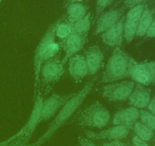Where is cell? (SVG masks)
Instances as JSON below:
<instances>
[{
  "label": "cell",
  "mask_w": 155,
  "mask_h": 146,
  "mask_svg": "<svg viewBox=\"0 0 155 146\" xmlns=\"http://www.w3.org/2000/svg\"><path fill=\"white\" fill-rule=\"evenodd\" d=\"M95 78H93L92 81H89L80 91L78 92H75V94L64 105L58 113L57 116L54 120V121L50 124L48 130L33 144L36 146H41L45 141L49 139L51 135L59 129L61 126H63L65 122L68 121L71 116L76 112L77 109L80 107L85 99L86 98L88 94L92 91L94 86Z\"/></svg>",
  "instance_id": "cell-1"
},
{
  "label": "cell",
  "mask_w": 155,
  "mask_h": 146,
  "mask_svg": "<svg viewBox=\"0 0 155 146\" xmlns=\"http://www.w3.org/2000/svg\"><path fill=\"white\" fill-rule=\"evenodd\" d=\"M130 57L119 47H116L107 61L100 82H115L130 77Z\"/></svg>",
  "instance_id": "cell-2"
},
{
  "label": "cell",
  "mask_w": 155,
  "mask_h": 146,
  "mask_svg": "<svg viewBox=\"0 0 155 146\" xmlns=\"http://www.w3.org/2000/svg\"><path fill=\"white\" fill-rule=\"evenodd\" d=\"M110 120V114L108 109L99 101H96L77 114L72 122L79 126L100 129L107 126Z\"/></svg>",
  "instance_id": "cell-3"
},
{
  "label": "cell",
  "mask_w": 155,
  "mask_h": 146,
  "mask_svg": "<svg viewBox=\"0 0 155 146\" xmlns=\"http://www.w3.org/2000/svg\"><path fill=\"white\" fill-rule=\"evenodd\" d=\"M42 103H43V98L41 94L40 90H38L37 94L36 95L34 106H33L30 119L28 120L27 123L24 125V127L19 132L1 143L2 144H8V143H16V144H28L36 126L41 123Z\"/></svg>",
  "instance_id": "cell-4"
},
{
  "label": "cell",
  "mask_w": 155,
  "mask_h": 146,
  "mask_svg": "<svg viewBox=\"0 0 155 146\" xmlns=\"http://www.w3.org/2000/svg\"><path fill=\"white\" fill-rule=\"evenodd\" d=\"M61 59L58 56L43 62L39 75V83L42 89L47 91L61 79L64 72V67Z\"/></svg>",
  "instance_id": "cell-5"
},
{
  "label": "cell",
  "mask_w": 155,
  "mask_h": 146,
  "mask_svg": "<svg viewBox=\"0 0 155 146\" xmlns=\"http://www.w3.org/2000/svg\"><path fill=\"white\" fill-rule=\"evenodd\" d=\"M60 19L53 23L49 28L47 30L43 37L41 40L40 43L36 48L34 55V75H35V85H34V97L37 94V90L39 88V75H40L41 67L44 62L45 53L50 44L54 42L55 40V29L58 24Z\"/></svg>",
  "instance_id": "cell-6"
},
{
  "label": "cell",
  "mask_w": 155,
  "mask_h": 146,
  "mask_svg": "<svg viewBox=\"0 0 155 146\" xmlns=\"http://www.w3.org/2000/svg\"><path fill=\"white\" fill-rule=\"evenodd\" d=\"M134 87L132 81L113 82L103 87L102 96L110 101H124L130 97Z\"/></svg>",
  "instance_id": "cell-7"
},
{
  "label": "cell",
  "mask_w": 155,
  "mask_h": 146,
  "mask_svg": "<svg viewBox=\"0 0 155 146\" xmlns=\"http://www.w3.org/2000/svg\"><path fill=\"white\" fill-rule=\"evenodd\" d=\"M87 42L88 34H78L74 32H72L66 39L61 41V47H62L65 52L64 57L61 59L62 63L64 65L70 58L81 50Z\"/></svg>",
  "instance_id": "cell-8"
},
{
  "label": "cell",
  "mask_w": 155,
  "mask_h": 146,
  "mask_svg": "<svg viewBox=\"0 0 155 146\" xmlns=\"http://www.w3.org/2000/svg\"><path fill=\"white\" fill-rule=\"evenodd\" d=\"M75 94V93L59 95L57 94H53L47 100L43 101L41 113V122L49 120L54 114L61 109L62 106Z\"/></svg>",
  "instance_id": "cell-9"
},
{
  "label": "cell",
  "mask_w": 155,
  "mask_h": 146,
  "mask_svg": "<svg viewBox=\"0 0 155 146\" xmlns=\"http://www.w3.org/2000/svg\"><path fill=\"white\" fill-rule=\"evenodd\" d=\"M145 5H146L145 4H142L132 8L125 16L124 38L127 43L131 42L136 36V31H137L139 20H140L141 15L143 12Z\"/></svg>",
  "instance_id": "cell-10"
},
{
  "label": "cell",
  "mask_w": 155,
  "mask_h": 146,
  "mask_svg": "<svg viewBox=\"0 0 155 146\" xmlns=\"http://www.w3.org/2000/svg\"><path fill=\"white\" fill-rule=\"evenodd\" d=\"M125 8L121 7L120 9H111L105 12H103L98 18H97L96 30L95 34L104 33L109 28L114 25L118 21L124 16Z\"/></svg>",
  "instance_id": "cell-11"
},
{
  "label": "cell",
  "mask_w": 155,
  "mask_h": 146,
  "mask_svg": "<svg viewBox=\"0 0 155 146\" xmlns=\"http://www.w3.org/2000/svg\"><path fill=\"white\" fill-rule=\"evenodd\" d=\"M124 21L125 16L124 15L114 25L102 33L101 38L104 43L115 48L122 45L124 38Z\"/></svg>",
  "instance_id": "cell-12"
},
{
  "label": "cell",
  "mask_w": 155,
  "mask_h": 146,
  "mask_svg": "<svg viewBox=\"0 0 155 146\" xmlns=\"http://www.w3.org/2000/svg\"><path fill=\"white\" fill-rule=\"evenodd\" d=\"M130 129L124 126H114L100 132L86 131V135L88 138L92 140H120L125 138L128 135Z\"/></svg>",
  "instance_id": "cell-13"
},
{
  "label": "cell",
  "mask_w": 155,
  "mask_h": 146,
  "mask_svg": "<svg viewBox=\"0 0 155 146\" xmlns=\"http://www.w3.org/2000/svg\"><path fill=\"white\" fill-rule=\"evenodd\" d=\"M151 89L147 88L146 85L137 83L129 97V103L133 107L143 109L149 104L151 101Z\"/></svg>",
  "instance_id": "cell-14"
},
{
  "label": "cell",
  "mask_w": 155,
  "mask_h": 146,
  "mask_svg": "<svg viewBox=\"0 0 155 146\" xmlns=\"http://www.w3.org/2000/svg\"><path fill=\"white\" fill-rule=\"evenodd\" d=\"M85 59L89 74L95 75L103 67L104 55L99 47L92 46L86 51Z\"/></svg>",
  "instance_id": "cell-15"
},
{
  "label": "cell",
  "mask_w": 155,
  "mask_h": 146,
  "mask_svg": "<svg viewBox=\"0 0 155 146\" xmlns=\"http://www.w3.org/2000/svg\"><path fill=\"white\" fill-rule=\"evenodd\" d=\"M139 118V110L137 108L131 106L117 111L114 116L113 124L114 126H124L131 129Z\"/></svg>",
  "instance_id": "cell-16"
},
{
  "label": "cell",
  "mask_w": 155,
  "mask_h": 146,
  "mask_svg": "<svg viewBox=\"0 0 155 146\" xmlns=\"http://www.w3.org/2000/svg\"><path fill=\"white\" fill-rule=\"evenodd\" d=\"M69 73L75 82L80 83L89 74L85 56L74 55L69 59Z\"/></svg>",
  "instance_id": "cell-17"
},
{
  "label": "cell",
  "mask_w": 155,
  "mask_h": 146,
  "mask_svg": "<svg viewBox=\"0 0 155 146\" xmlns=\"http://www.w3.org/2000/svg\"><path fill=\"white\" fill-rule=\"evenodd\" d=\"M130 77L138 84L143 85L151 84L149 73L144 62L139 63L132 57H130Z\"/></svg>",
  "instance_id": "cell-18"
},
{
  "label": "cell",
  "mask_w": 155,
  "mask_h": 146,
  "mask_svg": "<svg viewBox=\"0 0 155 146\" xmlns=\"http://www.w3.org/2000/svg\"><path fill=\"white\" fill-rule=\"evenodd\" d=\"M66 19L71 25L88 13V7L81 3H72L67 7Z\"/></svg>",
  "instance_id": "cell-19"
},
{
  "label": "cell",
  "mask_w": 155,
  "mask_h": 146,
  "mask_svg": "<svg viewBox=\"0 0 155 146\" xmlns=\"http://www.w3.org/2000/svg\"><path fill=\"white\" fill-rule=\"evenodd\" d=\"M153 15H154V14H153L152 11L150 10L148 6L146 5L142 15H141L140 20H139L137 31H136V36H145L148 27L151 25V22L153 21V18H154Z\"/></svg>",
  "instance_id": "cell-20"
},
{
  "label": "cell",
  "mask_w": 155,
  "mask_h": 146,
  "mask_svg": "<svg viewBox=\"0 0 155 146\" xmlns=\"http://www.w3.org/2000/svg\"><path fill=\"white\" fill-rule=\"evenodd\" d=\"M91 20H92V14L88 12L83 18L76 21L72 25L73 32L78 34L86 35L88 34L91 27Z\"/></svg>",
  "instance_id": "cell-21"
},
{
  "label": "cell",
  "mask_w": 155,
  "mask_h": 146,
  "mask_svg": "<svg viewBox=\"0 0 155 146\" xmlns=\"http://www.w3.org/2000/svg\"><path fill=\"white\" fill-rule=\"evenodd\" d=\"M64 18V16L60 18V21L55 29V36L60 39L61 41L66 39L73 32L72 25L67 21L66 16L65 18Z\"/></svg>",
  "instance_id": "cell-22"
},
{
  "label": "cell",
  "mask_w": 155,
  "mask_h": 146,
  "mask_svg": "<svg viewBox=\"0 0 155 146\" xmlns=\"http://www.w3.org/2000/svg\"><path fill=\"white\" fill-rule=\"evenodd\" d=\"M133 129L136 134V136L140 139L145 141H148L151 140L154 136V132L152 129L148 128L141 122H136L133 126Z\"/></svg>",
  "instance_id": "cell-23"
},
{
  "label": "cell",
  "mask_w": 155,
  "mask_h": 146,
  "mask_svg": "<svg viewBox=\"0 0 155 146\" xmlns=\"http://www.w3.org/2000/svg\"><path fill=\"white\" fill-rule=\"evenodd\" d=\"M139 118H140L141 123H143L148 128L152 129L153 131L155 129V116L153 115L151 113L148 111L141 109L139 111Z\"/></svg>",
  "instance_id": "cell-24"
},
{
  "label": "cell",
  "mask_w": 155,
  "mask_h": 146,
  "mask_svg": "<svg viewBox=\"0 0 155 146\" xmlns=\"http://www.w3.org/2000/svg\"><path fill=\"white\" fill-rule=\"evenodd\" d=\"M112 2V0H96L95 18H98L103 13L104 9Z\"/></svg>",
  "instance_id": "cell-25"
},
{
  "label": "cell",
  "mask_w": 155,
  "mask_h": 146,
  "mask_svg": "<svg viewBox=\"0 0 155 146\" xmlns=\"http://www.w3.org/2000/svg\"><path fill=\"white\" fill-rule=\"evenodd\" d=\"M145 67L148 69L151 79V84L155 85V61L152 62H144Z\"/></svg>",
  "instance_id": "cell-26"
},
{
  "label": "cell",
  "mask_w": 155,
  "mask_h": 146,
  "mask_svg": "<svg viewBox=\"0 0 155 146\" xmlns=\"http://www.w3.org/2000/svg\"><path fill=\"white\" fill-rule=\"evenodd\" d=\"M148 0H124V7L126 9H132L133 7L142 4H145V2Z\"/></svg>",
  "instance_id": "cell-27"
},
{
  "label": "cell",
  "mask_w": 155,
  "mask_h": 146,
  "mask_svg": "<svg viewBox=\"0 0 155 146\" xmlns=\"http://www.w3.org/2000/svg\"><path fill=\"white\" fill-rule=\"evenodd\" d=\"M145 36H146V37L148 38L155 37V18H153L152 22H151L149 27H148Z\"/></svg>",
  "instance_id": "cell-28"
},
{
  "label": "cell",
  "mask_w": 155,
  "mask_h": 146,
  "mask_svg": "<svg viewBox=\"0 0 155 146\" xmlns=\"http://www.w3.org/2000/svg\"><path fill=\"white\" fill-rule=\"evenodd\" d=\"M79 143L80 146H98L91 139L88 138H83V137H79Z\"/></svg>",
  "instance_id": "cell-29"
},
{
  "label": "cell",
  "mask_w": 155,
  "mask_h": 146,
  "mask_svg": "<svg viewBox=\"0 0 155 146\" xmlns=\"http://www.w3.org/2000/svg\"><path fill=\"white\" fill-rule=\"evenodd\" d=\"M133 146H149L148 144H147L146 141L140 139V138H138L136 135L133 137Z\"/></svg>",
  "instance_id": "cell-30"
},
{
  "label": "cell",
  "mask_w": 155,
  "mask_h": 146,
  "mask_svg": "<svg viewBox=\"0 0 155 146\" xmlns=\"http://www.w3.org/2000/svg\"><path fill=\"white\" fill-rule=\"evenodd\" d=\"M103 146H127V144L120 140H114L110 142L104 143Z\"/></svg>",
  "instance_id": "cell-31"
},
{
  "label": "cell",
  "mask_w": 155,
  "mask_h": 146,
  "mask_svg": "<svg viewBox=\"0 0 155 146\" xmlns=\"http://www.w3.org/2000/svg\"><path fill=\"white\" fill-rule=\"evenodd\" d=\"M148 108L150 110V113H151L153 115L155 116V97L151 99V101H150L149 104L148 105Z\"/></svg>",
  "instance_id": "cell-32"
},
{
  "label": "cell",
  "mask_w": 155,
  "mask_h": 146,
  "mask_svg": "<svg viewBox=\"0 0 155 146\" xmlns=\"http://www.w3.org/2000/svg\"><path fill=\"white\" fill-rule=\"evenodd\" d=\"M0 146H36L34 144H16V143H8V144H2L0 142Z\"/></svg>",
  "instance_id": "cell-33"
},
{
  "label": "cell",
  "mask_w": 155,
  "mask_h": 146,
  "mask_svg": "<svg viewBox=\"0 0 155 146\" xmlns=\"http://www.w3.org/2000/svg\"><path fill=\"white\" fill-rule=\"evenodd\" d=\"M83 0H64V7H68L69 5L72 4V3H81Z\"/></svg>",
  "instance_id": "cell-34"
},
{
  "label": "cell",
  "mask_w": 155,
  "mask_h": 146,
  "mask_svg": "<svg viewBox=\"0 0 155 146\" xmlns=\"http://www.w3.org/2000/svg\"><path fill=\"white\" fill-rule=\"evenodd\" d=\"M151 11H152L153 14H155V5H154V9H153L152 10H151Z\"/></svg>",
  "instance_id": "cell-35"
},
{
  "label": "cell",
  "mask_w": 155,
  "mask_h": 146,
  "mask_svg": "<svg viewBox=\"0 0 155 146\" xmlns=\"http://www.w3.org/2000/svg\"><path fill=\"white\" fill-rule=\"evenodd\" d=\"M2 0H0V2H2Z\"/></svg>",
  "instance_id": "cell-36"
},
{
  "label": "cell",
  "mask_w": 155,
  "mask_h": 146,
  "mask_svg": "<svg viewBox=\"0 0 155 146\" xmlns=\"http://www.w3.org/2000/svg\"><path fill=\"white\" fill-rule=\"evenodd\" d=\"M114 1H115V0H112V2H114Z\"/></svg>",
  "instance_id": "cell-37"
}]
</instances>
